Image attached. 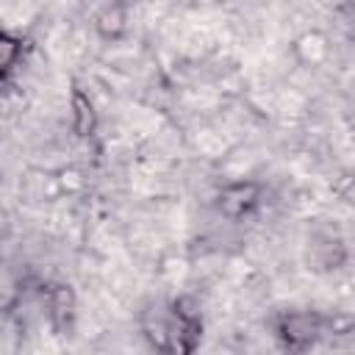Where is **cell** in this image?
Returning <instances> with one entry per match:
<instances>
[{
	"label": "cell",
	"instance_id": "1",
	"mask_svg": "<svg viewBox=\"0 0 355 355\" xmlns=\"http://www.w3.org/2000/svg\"><path fill=\"white\" fill-rule=\"evenodd\" d=\"M324 333V316L316 311H283L275 319V338L286 355H305Z\"/></svg>",
	"mask_w": 355,
	"mask_h": 355
},
{
	"label": "cell",
	"instance_id": "5",
	"mask_svg": "<svg viewBox=\"0 0 355 355\" xmlns=\"http://www.w3.org/2000/svg\"><path fill=\"white\" fill-rule=\"evenodd\" d=\"M25 55V42L19 33H11L6 28H0V83L19 67Z\"/></svg>",
	"mask_w": 355,
	"mask_h": 355
},
{
	"label": "cell",
	"instance_id": "2",
	"mask_svg": "<svg viewBox=\"0 0 355 355\" xmlns=\"http://www.w3.org/2000/svg\"><path fill=\"white\" fill-rule=\"evenodd\" d=\"M216 211L227 219H244L250 216L258 205H261V186L252 183V180H239V183H230L225 186L216 200H214Z\"/></svg>",
	"mask_w": 355,
	"mask_h": 355
},
{
	"label": "cell",
	"instance_id": "3",
	"mask_svg": "<svg viewBox=\"0 0 355 355\" xmlns=\"http://www.w3.org/2000/svg\"><path fill=\"white\" fill-rule=\"evenodd\" d=\"M75 308H78V300H75V291H72L69 283H53L47 288V313H50V322L58 330H69L72 327Z\"/></svg>",
	"mask_w": 355,
	"mask_h": 355
},
{
	"label": "cell",
	"instance_id": "4",
	"mask_svg": "<svg viewBox=\"0 0 355 355\" xmlns=\"http://www.w3.org/2000/svg\"><path fill=\"white\" fill-rule=\"evenodd\" d=\"M69 122H72V133L78 139H89L97 130L94 103L80 86H72V92H69Z\"/></svg>",
	"mask_w": 355,
	"mask_h": 355
}]
</instances>
